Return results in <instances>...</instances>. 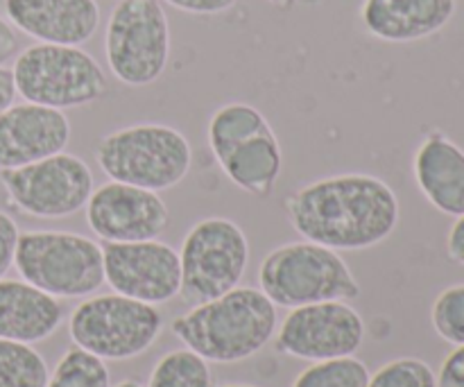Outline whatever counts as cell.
I'll list each match as a JSON object with an SVG mask.
<instances>
[{"instance_id":"1","label":"cell","mask_w":464,"mask_h":387,"mask_svg":"<svg viewBox=\"0 0 464 387\" xmlns=\"http://www.w3.org/2000/svg\"><path fill=\"white\" fill-rule=\"evenodd\" d=\"M293 229L304 240L335 252L374 247L399 225V198L383 179L365 172L324 177L285 199Z\"/></svg>"},{"instance_id":"2","label":"cell","mask_w":464,"mask_h":387,"mask_svg":"<svg viewBox=\"0 0 464 387\" xmlns=\"http://www.w3.org/2000/svg\"><path fill=\"white\" fill-rule=\"evenodd\" d=\"M276 306L261 288H234L193 306L172 322V334L208 363H243L276 334Z\"/></svg>"},{"instance_id":"3","label":"cell","mask_w":464,"mask_h":387,"mask_svg":"<svg viewBox=\"0 0 464 387\" xmlns=\"http://www.w3.org/2000/svg\"><path fill=\"white\" fill-rule=\"evenodd\" d=\"M93 157L111 181L161 193L184 181L193 163V150L175 127L143 122L102 136Z\"/></svg>"},{"instance_id":"4","label":"cell","mask_w":464,"mask_h":387,"mask_svg":"<svg viewBox=\"0 0 464 387\" xmlns=\"http://www.w3.org/2000/svg\"><path fill=\"white\" fill-rule=\"evenodd\" d=\"M258 285L275 306L353 302L361 284L335 249L302 240L272 249L258 267Z\"/></svg>"},{"instance_id":"5","label":"cell","mask_w":464,"mask_h":387,"mask_svg":"<svg viewBox=\"0 0 464 387\" xmlns=\"http://www.w3.org/2000/svg\"><path fill=\"white\" fill-rule=\"evenodd\" d=\"M14 266L23 281L53 297H89L104 285L102 245L72 231H25Z\"/></svg>"},{"instance_id":"6","label":"cell","mask_w":464,"mask_h":387,"mask_svg":"<svg viewBox=\"0 0 464 387\" xmlns=\"http://www.w3.org/2000/svg\"><path fill=\"white\" fill-rule=\"evenodd\" d=\"M12 73L25 102L59 111L93 104L107 93L102 66L80 45L34 44L16 54Z\"/></svg>"},{"instance_id":"7","label":"cell","mask_w":464,"mask_h":387,"mask_svg":"<svg viewBox=\"0 0 464 387\" xmlns=\"http://www.w3.org/2000/svg\"><path fill=\"white\" fill-rule=\"evenodd\" d=\"M163 329V315L152 304L125 295H98L72 311L68 331L75 347L102 361H130L148 352Z\"/></svg>"},{"instance_id":"8","label":"cell","mask_w":464,"mask_h":387,"mask_svg":"<svg viewBox=\"0 0 464 387\" xmlns=\"http://www.w3.org/2000/svg\"><path fill=\"white\" fill-rule=\"evenodd\" d=\"M249 263V240L229 218H204L186 234L179 249L186 306H199L238 288Z\"/></svg>"},{"instance_id":"9","label":"cell","mask_w":464,"mask_h":387,"mask_svg":"<svg viewBox=\"0 0 464 387\" xmlns=\"http://www.w3.org/2000/svg\"><path fill=\"white\" fill-rule=\"evenodd\" d=\"M107 66L127 86L154 84L170 59V23L159 0H121L104 32Z\"/></svg>"},{"instance_id":"10","label":"cell","mask_w":464,"mask_h":387,"mask_svg":"<svg viewBox=\"0 0 464 387\" xmlns=\"http://www.w3.org/2000/svg\"><path fill=\"white\" fill-rule=\"evenodd\" d=\"M0 184L12 207L41 220H57L82 211L95 186L91 168L68 152L0 170Z\"/></svg>"},{"instance_id":"11","label":"cell","mask_w":464,"mask_h":387,"mask_svg":"<svg viewBox=\"0 0 464 387\" xmlns=\"http://www.w3.org/2000/svg\"><path fill=\"white\" fill-rule=\"evenodd\" d=\"M365 340V322L349 302H320L290 308L276 331V349L299 361L353 356Z\"/></svg>"},{"instance_id":"12","label":"cell","mask_w":464,"mask_h":387,"mask_svg":"<svg viewBox=\"0 0 464 387\" xmlns=\"http://www.w3.org/2000/svg\"><path fill=\"white\" fill-rule=\"evenodd\" d=\"M104 281L113 293L145 304H166L179 295V254L161 240L104 243Z\"/></svg>"},{"instance_id":"13","label":"cell","mask_w":464,"mask_h":387,"mask_svg":"<svg viewBox=\"0 0 464 387\" xmlns=\"http://www.w3.org/2000/svg\"><path fill=\"white\" fill-rule=\"evenodd\" d=\"M84 208L91 231L104 243L154 240L170 227V211L159 193L121 181L93 189Z\"/></svg>"},{"instance_id":"14","label":"cell","mask_w":464,"mask_h":387,"mask_svg":"<svg viewBox=\"0 0 464 387\" xmlns=\"http://www.w3.org/2000/svg\"><path fill=\"white\" fill-rule=\"evenodd\" d=\"M71 140V122L59 109L14 102L0 113V170L30 166L63 152Z\"/></svg>"},{"instance_id":"15","label":"cell","mask_w":464,"mask_h":387,"mask_svg":"<svg viewBox=\"0 0 464 387\" xmlns=\"http://www.w3.org/2000/svg\"><path fill=\"white\" fill-rule=\"evenodd\" d=\"M7 21L39 44L82 45L100 27L95 0H5Z\"/></svg>"},{"instance_id":"16","label":"cell","mask_w":464,"mask_h":387,"mask_svg":"<svg viewBox=\"0 0 464 387\" xmlns=\"http://www.w3.org/2000/svg\"><path fill=\"white\" fill-rule=\"evenodd\" d=\"M456 14V0H362L361 21L372 36L411 44L438 34Z\"/></svg>"},{"instance_id":"17","label":"cell","mask_w":464,"mask_h":387,"mask_svg":"<svg viewBox=\"0 0 464 387\" xmlns=\"http://www.w3.org/2000/svg\"><path fill=\"white\" fill-rule=\"evenodd\" d=\"M424 198L447 216H464V152L444 134L426 136L412 161Z\"/></svg>"},{"instance_id":"18","label":"cell","mask_w":464,"mask_h":387,"mask_svg":"<svg viewBox=\"0 0 464 387\" xmlns=\"http://www.w3.org/2000/svg\"><path fill=\"white\" fill-rule=\"evenodd\" d=\"M63 320L57 297L27 281L0 279V338L34 344L50 338Z\"/></svg>"},{"instance_id":"19","label":"cell","mask_w":464,"mask_h":387,"mask_svg":"<svg viewBox=\"0 0 464 387\" xmlns=\"http://www.w3.org/2000/svg\"><path fill=\"white\" fill-rule=\"evenodd\" d=\"M218 163L240 190L266 199L272 198L281 170H284V152H281V143L275 130L266 127L236 145Z\"/></svg>"},{"instance_id":"20","label":"cell","mask_w":464,"mask_h":387,"mask_svg":"<svg viewBox=\"0 0 464 387\" xmlns=\"http://www.w3.org/2000/svg\"><path fill=\"white\" fill-rule=\"evenodd\" d=\"M270 127L267 118L256 107L245 102H231L218 109L208 121V148H211L216 161L227 157V152L243 143L245 139L254 136L256 131Z\"/></svg>"},{"instance_id":"21","label":"cell","mask_w":464,"mask_h":387,"mask_svg":"<svg viewBox=\"0 0 464 387\" xmlns=\"http://www.w3.org/2000/svg\"><path fill=\"white\" fill-rule=\"evenodd\" d=\"M48 365L32 344L0 338V387H48Z\"/></svg>"},{"instance_id":"22","label":"cell","mask_w":464,"mask_h":387,"mask_svg":"<svg viewBox=\"0 0 464 387\" xmlns=\"http://www.w3.org/2000/svg\"><path fill=\"white\" fill-rule=\"evenodd\" d=\"M148 387H213L211 367L190 349H175L159 358Z\"/></svg>"},{"instance_id":"23","label":"cell","mask_w":464,"mask_h":387,"mask_svg":"<svg viewBox=\"0 0 464 387\" xmlns=\"http://www.w3.org/2000/svg\"><path fill=\"white\" fill-rule=\"evenodd\" d=\"M48 387H111V376L102 358L75 347L59 358Z\"/></svg>"},{"instance_id":"24","label":"cell","mask_w":464,"mask_h":387,"mask_svg":"<svg viewBox=\"0 0 464 387\" xmlns=\"http://www.w3.org/2000/svg\"><path fill=\"white\" fill-rule=\"evenodd\" d=\"M367 381H370V370L365 363L353 356H344L313 363L295 379L293 387H365Z\"/></svg>"},{"instance_id":"25","label":"cell","mask_w":464,"mask_h":387,"mask_svg":"<svg viewBox=\"0 0 464 387\" xmlns=\"http://www.w3.org/2000/svg\"><path fill=\"white\" fill-rule=\"evenodd\" d=\"M365 387H438V376L420 358H397L370 374Z\"/></svg>"},{"instance_id":"26","label":"cell","mask_w":464,"mask_h":387,"mask_svg":"<svg viewBox=\"0 0 464 387\" xmlns=\"http://www.w3.org/2000/svg\"><path fill=\"white\" fill-rule=\"evenodd\" d=\"M430 320L440 338L456 347L464 344V284L440 293L430 311Z\"/></svg>"},{"instance_id":"27","label":"cell","mask_w":464,"mask_h":387,"mask_svg":"<svg viewBox=\"0 0 464 387\" xmlns=\"http://www.w3.org/2000/svg\"><path fill=\"white\" fill-rule=\"evenodd\" d=\"M18 236H21V231H18L14 218L7 216L5 211H0V279H3L5 272L14 266Z\"/></svg>"},{"instance_id":"28","label":"cell","mask_w":464,"mask_h":387,"mask_svg":"<svg viewBox=\"0 0 464 387\" xmlns=\"http://www.w3.org/2000/svg\"><path fill=\"white\" fill-rule=\"evenodd\" d=\"M438 387H464V344L453 349L440 367Z\"/></svg>"},{"instance_id":"29","label":"cell","mask_w":464,"mask_h":387,"mask_svg":"<svg viewBox=\"0 0 464 387\" xmlns=\"http://www.w3.org/2000/svg\"><path fill=\"white\" fill-rule=\"evenodd\" d=\"M166 3L175 9H181V12L211 16V14H222L231 9L238 0H166Z\"/></svg>"},{"instance_id":"30","label":"cell","mask_w":464,"mask_h":387,"mask_svg":"<svg viewBox=\"0 0 464 387\" xmlns=\"http://www.w3.org/2000/svg\"><path fill=\"white\" fill-rule=\"evenodd\" d=\"M16 53H18L16 27H14L7 18L0 16V66H5L9 59L16 57Z\"/></svg>"},{"instance_id":"31","label":"cell","mask_w":464,"mask_h":387,"mask_svg":"<svg viewBox=\"0 0 464 387\" xmlns=\"http://www.w3.org/2000/svg\"><path fill=\"white\" fill-rule=\"evenodd\" d=\"M447 252H449V258H451V261L464 266V216L458 218V220L453 222L451 231H449Z\"/></svg>"},{"instance_id":"32","label":"cell","mask_w":464,"mask_h":387,"mask_svg":"<svg viewBox=\"0 0 464 387\" xmlns=\"http://www.w3.org/2000/svg\"><path fill=\"white\" fill-rule=\"evenodd\" d=\"M16 84H14L12 68L0 66V113L7 111L16 100Z\"/></svg>"},{"instance_id":"33","label":"cell","mask_w":464,"mask_h":387,"mask_svg":"<svg viewBox=\"0 0 464 387\" xmlns=\"http://www.w3.org/2000/svg\"><path fill=\"white\" fill-rule=\"evenodd\" d=\"M267 3H272L275 7H281V9H290L297 0H267Z\"/></svg>"},{"instance_id":"34","label":"cell","mask_w":464,"mask_h":387,"mask_svg":"<svg viewBox=\"0 0 464 387\" xmlns=\"http://www.w3.org/2000/svg\"><path fill=\"white\" fill-rule=\"evenodd\" d=\"M116 387H143L139 383V381H134V379H125V381H121V383H118Z\"/></svg>"},{"instance_id":"35","label":"cell","mask_w":464,"mask_h":387,"mask_svg":"<svg viewBox=\"0 0 464 387\" xmlns=\"http://www.w3.org/2000/svg\"><path fill=\"white\" fill-rule=\"evenodd\" d=\"M222 387H256V385H245V383H231V385H222Z\"/></svg>"}]
</instances>
